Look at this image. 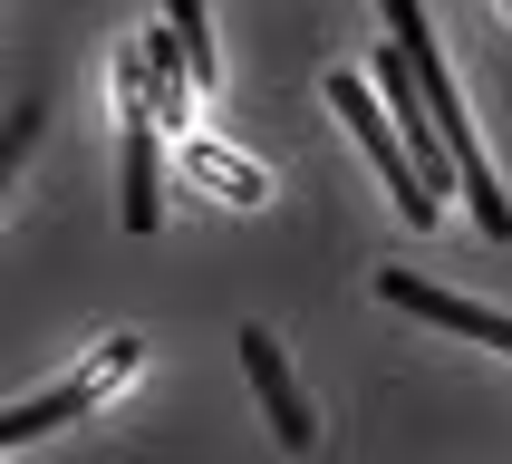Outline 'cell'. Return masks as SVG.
<instances>
[{
	"mask_svg": "<svg viewBox=\"0 0 512 464\" xmlns=\"http://www.w3.org/2000/svg\"><path fill=\"white\" fill-rule=\"evenodd\" d=\"M377 10H387V39L406 49V68H416V87H426V107H435V136L455 145V184H464V203H474V223H484L493 242H512V203H503V184H493L484 145H474V116H464V87L445 78V49H435L426 10H416V0H377Z\"/></svg>",
	"mask_w": 512,
	"mask_h": 464,
	"instance_id": "cell-1",
	"label": "cell"
},
{
	"mask_svg": "<svg viewBox=\"0 0 512 464\" xmlns=\"http://www.w3.org/2000/svg\"><path fill=\"white\" fill-rule=\"evenodd\" d=\"M136 368V339H107L97 358H87L78 377H58L49 397H29V406H0V445H29V435H49V426H68V416H87V406L107 397L116 377Z\"/></svg>",
	"mask_w": 512,
	"mask_h": 464,
	"instance_id": "cell-2",
	"label": "cell"
},
{
	"mask_svg": "<svg viewBox=\"0 0 512 464\" xmlns=\"http://www.w3.org/2000/svg\"><path fill=\"white\" fill-rule=\"evenodd\" d=\"M329 107L358 126V145H368V165L387 174V194H397V213H406V223H435V213H445V194H426V174L406 165V145L387 136V116H377V97H368V87H358V78H329Z\"/></svg>",
	"mask_w": 512,
	"mask_h": 464,
	"instance_id": "cell-3",
	"label": "cell"
},
{
	"mask_svg": "<svg viewBox=\"0 0 512 464\" xmlns=\"http://www.w3.org/2000/svg\"><path fill=\"white\" fill-rule=\"evenodd\" d=\"M377 87H387V107H397V145H406V165L426 174V194H445V184H455V145L435 136V107H426V87H416V68H406L397 39H387V58H377Z\"/></svg>",
	"mask_w": 512,
	"mask_h": 464,
	"instance_id": "cell-4",
	"label": "cell"
},
{
	"mask_svg": "<svg viewBox=\"0 0 512 464\" xmlns=\"http://www.w3.org/2000/svg\"><path fill=\"white\" fill-rule=\"evenodd\" d=\"M377 300H387V310H416V319H435V329H464V339H484V348H503V358H512V310L455 300V290L416 281V271H377Z\"/></svg>",
	"mask_w": 512,
	"mask_h": 464,
	"instance_id": "cell-5",
	"label": "cell"
},
{
	"mask_svg": "<svg viewBox=\"0 0 512 464\" xmlns=\"http://www.w3.org/2000/svg\"><path fill=\"white\" fill-rule=\"evenodd\" d=\"M242 368H252V387H261V416H271V435H281V445H310V397H300V387H290V358L281 348H271V329H242Z\"/></svg>",
	"mask_w": 512,
	"mask_h": 464,
	"instance_id": "cell-6",
	"label": "cell"
},
{
	"mask_svg": "<svg viewBox=\"0 0 512 464\" xmlns=\"http://www.w3.org/2000/svg\"><path fill=\"white\" fill-rule=\"evenodd\" d=\"M126 232H155V107H145V58H126Z\"/></svg>",
	"mask_w": 512,
	"mask_h": 464,
	"instance_id": "cell-7",
	"label": "cell"
},
{
	"mask_svg": "<svg viewBox=\"0 0 512 464\" xmlns=\"http://www.w3.org/2000/svg\"><path fill=\"white\" fill-rule=\"evenodd\" d=\"M165 20H174V49H184V78L213 87V20H203V0H165Z\"/></svg>",
	"mask_w": 512,
	"mask_h": 464,
	"instance_id": "cell-8",
	"label": "cell"
},
{
	"mask_svg": "<svg viewBox=\"0 0 512 464\" xmlns=\"http://www.w3.org/2000/svg\"><path fill=\"white\" fill-rule=\"evenodd\" d=\"M184 155H194V174L213 184V194H232V203H261V174H252V165H232L223 145H184Z\"/></svg>",
	"mask_w": 512,
	"mask_h": 464,
	"instance_id": "cell-9",
	"label": "cell"
},
{
	"mask_svg": "<svg viewBox=\"0 0 512 464\" xmlns=\"http://www.w3.org/2000/svg\"><path fill=\"white\" fill-rule=\"evenodd\" d=\"M29 136H39V107H20V116H10V126H0V174L20 165V145H29Z\"/></svg>",
	"mask_w": 512,
	"mask_h": 464,
	"instance_id": "cell-10",
	"label": "cell"
}]
</instances>
